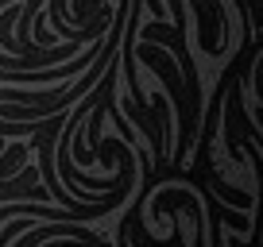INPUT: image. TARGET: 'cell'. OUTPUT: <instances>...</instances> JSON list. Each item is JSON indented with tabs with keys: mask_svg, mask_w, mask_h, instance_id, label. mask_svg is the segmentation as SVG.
I'll return each instance as SVG.
<instances>
[{
	"mask_svg": "<svg viewBox=\"0 0 263 247\" xmlns=\"http://www.w3.org/2000/svg\"><path fill=\"white\" fill-rule=\"evenodd\" d=\"M27 155H31V147H27V143H4V151H0V178H8V174L24 170Z\"/></svg>",
	"mask_w": 263,
	"mask_h": 247,
	"instance_id": "6da1fadb",
	"label": "cell"
}]
</instances>
